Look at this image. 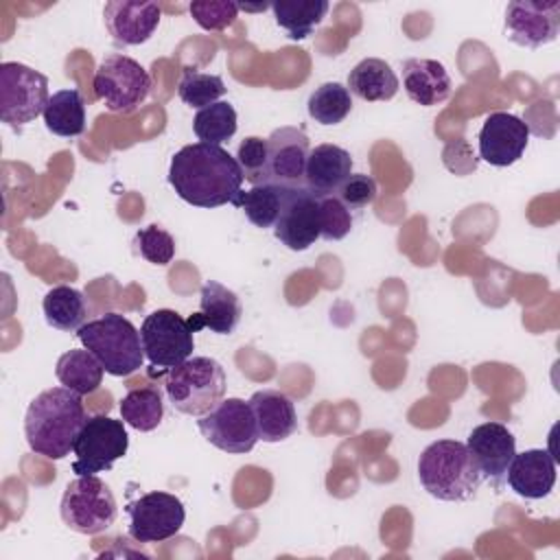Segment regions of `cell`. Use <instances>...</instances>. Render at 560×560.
Masks as SVG:
<instances>
[{
  "instance_id": "6da1fadb",
  "label": "cell",
  "mask_w": 560,
  "mask_h": 560,
  "mask_svg": "<svg viewBox=\"0 0 560 560\" xmlns=\"http://www.w3.org/2000/svg\"><path fill=\"white\" fill-rule=\"evenodd\" d=\"M243 171L223 147L195 142L182 147L168 166V184L175 195L197 208H219L236 201Z\"/></svg>"
},
{
  "instance_id": "7a4b0ae2",
  "label": "cell",
  "mask_w": 560,
  "mask_h": 560,
  "mask_svg": "<svg viewBox=\"0 0 560 560\" xmlns=\"http://www.w3.org/2000/svg\"><path fill=\"white\" fill-rule=\"evenodd\" d=\"M85 407L79 394L68 387H50L37 394L24 416V435L35 455L63 459L85 424Z\"/></svg>"
},
{
  "instance_id": "3957f363",
  "label": "cell",
  "mask_w": 560,
  "mask_h": 560,
  "mask_svg": "<svg viewBox=\"0 0 560 560\" xmlns=\"http://www.w3.org/2000/svg\"><path fill=\"white\" fill-rule=\"evenodd\" d=\"M422 488L440 501H468L481 486V472L464 442L438 440L418 459Z\"/></svg>"
},
{
  "instance_id": "277c9868",
  "label": "cell",
  "mask_w": 560,
  "mask_h": 560,
  "mask_svg": "<svg viewBox=\"0 0 560 560\" xmlns=\"http://www.w3.org/2000/svg\"><path fill=\"white\" fill-rule=\"evenodd\" d=\"M77 337L112 376H129L144 363L140 330L120 313L88 319L77 330Z\"/></svg>"
},
{
  "instance_id": "5b68a950",
  "label": "cell",
  "mask_w": 560,
  "mask_h": 560,
  "mask_svg": "<svg viewBox=\"0 0 560 560\" xmlns=\"http://www.w3.org/2000/svg\"><path fill=\"white\" fill-rule=\"evenodd\" d=\"M225 372L210 357H192L166 370L164 392L168 402L186 416H203L225 398Z\"/></svg>"
},
{
  "instance_id": "8992f818",
  "label": "cell",
  "mask_w": 560,
  "mask_h": 560,
  "mask_svg": "<svg viewBox=\"0 0 560 560\" xmlns=\"http://www.w3.org/2000/svg\"><path fill=\"white\" fill-rule=\"evenodd\" d=\"M61 521L77 534L94 536L109 529L118 516L109 486L96 475H77L59 503Z\"/></svg>"
},
{
  "instance_id": "52a82bcc",
  "label": "cell",
  "mask_w": 560,
  "mask_h": 560,
  "mask_svg": "<svg viewBox=\"0 0 560 560\" xmlns=\"http://www.w3.org/2000/svg\"><path fill=\"white\" fill-rule=\"evenodd\" d=\"M50 101L48 79L20 63H0V120L9 127H24L44 114Z\"/></svg>"
},
{
  "instance_id": "ba28073f",
  "label": "cell",
  "mask_w": 560,
  "mask_h": 560,
  "mask_svg": "<svg viewBox=\"0 0 560 560\" xmlns=\"http://www.w3.org/2000/svg\"><path fill=\"white\" fill-rule=\"evenodd\" d=\"M149 92V72L127 55H107L94 72V94L114 114H129L138 109L147 101Z\"/></svg>"
},
{
  "instance_id": "9c48e42d",
  "label": "cell",
  "mask_w": 560,
  "mask_h": 560,
  "mask_svg": "<svg viewBox=\"0 0 560 560\" xmlns=\"http://www.w3.org/2000/svg\"><path fill=\"white\" fill-rule=\"evenodd\" d=\"M140 339L144 357L151 368H158V372L184 363L195 350V332L188 319L173 308H158L149 313L140 326Z\"/></svg>"
},
{
  "instance_id": "30bf717a",
  "label": "cell",
  "mask_w": 560,
  "mask_h": 560,
  "mask_svg": "<svg viewBox=\"0 0 560 560\" xmlns=\"http://www.w3.org/2000/svg\"><path fill=\"white\" fill-rule=\"evenodd\" d=\"M129 435L125 420H114L109 416L96 413L81 427L72 453L77 455L72 464L74 475H98L109 470L116 459L127 453Z\"/></svg>"
},
{
  "instance_id": "8fae6325",
  "label": "cell",
  "mask_w": 560,
  "mask_h": 560,
  "mask_svg": "<svg viewBox=\"0 0 560 560\" xmlns=\"http://www.w3.org/2000/svg\"><path fill=\"white\" fill-rule=\"evenodd\" d=\"M199 433L223 453H249L258 442L249 400L223 398L212 411L197 418Z\"/></svg>"
},
{
  "instance_id": "7c38bea8",
  "label": "cell",
  "mask_w": 560,
  "mask_h": 560,
  "mask_svg": "<svg viewBox=\"0 0 560 560\" xmlns=\"http://www.w3.org/2000/svg\"><path fill=\"white\" fill-rule=\"evenodd\" d=\"M125 512L129 516V536L144 545L173 538L186 521L184 503L175 494L162 490L138 497L136 501L127 503Z\"/></svg>"
},
{
  "instance_id": "4fadbf2b",
  "label": "cell",
  "mask_w": 560,
  "mask_h": 560,
  "mask_svg": "<svg viewBox=\"0 0 560 560\" xmlns=\"http://www.w3.org/2000/svg\"><path fill=\"white\" fill-rule=\"evenodd\" d=\"M273 234L291 252L308 249L322 238V197L306 188H287Z\"/></svg>"
},
{
  "instance_id": "5bb4252c",
  "label": "cell",
  "mask_w": 560,
  "mask_h": 560,
  "mask_svg": "<svg viewBox=\"0 0 560 560\" xmlns=\"http://www.w3.org/2000/svg\"><path fill=\"white\" fill-rule=\"evenodd\" d=\"M560 31L558 0H514L505 9V35L523 48L551 44Z\"/></svg>"
},
{
  "instance_id": "9a60e30c",
  "label": "cell",
  "mask_w": 560,
  "mask_h": 560,
  "mask_svg": "<svg viewBox=\"0 0 560 560\" xmlns=\"http://www.w3.org/2000/svg\"><path fill=\"white\" fill-rule=\"evenodd\" d=\"M311 147L298 127H280L267 138V173L265 184L284 188H304V173Z\"/></svg>"
},
{
  "instance_id": "2e32d148",
  "label": "cell",
  "mask_w": 560,
  "mask_h": 560,
  "mask_svg": "<svg viewBox=\"0 0 560 560\" xmlns=\"http://www.w3.org/2000/svg\"><path fill=\"white\" fill-rule=\"evenodd\" d=\"M529 142V125L508 112L486 116L479 131V155L490 166H510L518 162Z\"/></svg>"
},
{
  "instance_id": "e0dca14e",
  "label": "cell",
  "mask_w": 560,
  "mask_h": 560,
  "mask_svg": "<svg viewBox=\"0 0 560 560\" xmlns=\"http://www.w3.org/2000/svg\"><path fill=\"white\" fill-rule=\"evenodd\" d=\"M466 448L472 455L481 477L490 479L494 488H499L505 481L512 457L516 455V438L501 422H483L470 431Z\"/></svg>"
},
{
  "instance_id": "ac0fdd59",
  "label": "cell",
  "mask_w": 560,
  "mask_h": 560,
  "mask_svg": "<svg viewBox=\"0 0 560 560\" xmlns=\"http://www.w3.org/2000/svg\"><path fill=\"white\" fill-rule=\"evenodd\" d=\"M158 2H136V0H109L103 9L105 28L112 39L120 46H138L151 39L160 24Z\"/></svg>"
},
{
  "instance_id": "d6986e66",
  "label": "cell",
  "mask_w": 560,
  "mask_h": 560,
  "mask_svg": "<svg viewBox=\"0 0 560 560\" xmlns=\"http://www.w3.org/2000/svg\"><path fill=\"white\" fill-rule=\"evenodd\" d=\"M505 479L518 497L542 499L553 490L556 459L545 448H527L512 457Z\"/></svg>"
},
{
  "instance_id": "ffe728a7",
  "label": "cell",
  "mask_w": 560,
  "mask_h": 560,
  "mask_svg": "<svg viewBox=\"0 0 560 560\" xmlns=\"http://www.w3.org/2000/svg\"><path fill=\"white\" fill-rule=\"evenodd\" d=\"M350 175L352 158L346 149L337 144H317L306 160L304 188L317 197H335Z\"/></svg>"
},
{
  "instance_id": "44dd1931",
  "label": "cell",
  "mask_w": 560,
  "mask_h": 560,
  "mask_svg": "<svg viewBox=\"0 0 560 560\" xmlns=\"http://www.w3.org/2000/svg\"><path fill=\"white\" fill-rule=\"evenodd\" d=\"M241 322V302L234 291L217 280H208L199 293V313L188 317L192 332L210 328L217 335H230Z\"/></svg>"
},
{
  "instance_id": "7402d4cb",
  "label": "cell",
  "mask_w": 560,
  "mask_h": 560,
  "mask_svg": "<svg viewBox=\"0 0 560 560\" xmlns=\"http://www.w3.org/2000/svg\"><path fill=\"white\" fill-rule=\"evenodd\" d=\"M254 411L258 440L262 442H282L298 429L295 407L289 396L278 389H260L249 398Z\"/></svg>"
},
{
  "instance_id": "603a6c76",
  "label": "cell",
  "mask_w": 560,
  "mask_h": 560,
  "mask_svg": "<svg viewBox=\"0 0 560 560\" xmlns=\"http://www.w3.org/2000/svg\"><path fill=\"white\" fill-rule=\"evenodd\" d=\"M402 85L407 96L422 105H440L451 96V77L435 59L411 57L402 61Z\"/></svg>"
},
{
  "instance_id": "cb8c5ba5",
  "label": "cell",
  "mask_w": 560,
  "mask_h": 560,
  "mask_svg": "<svg viewBox=\"0 0 560 560\" xmlns=\"http://www.w3.org/2000/svg\"><path fill=\"white\" fill-rule=\"evenodd\" d=\"M400 83L392 66L383 59H361L348 74V92L361 101H389L396 96Z\"/></svg>"
},
{
  "instance_id": "d4e9b609",
  "label": "cell",
  "mask_w": 560,
  "mask_h": 560,
  "mask_svg": "<svg viewBox=\"0 0 560 560\" xmlns=\"http://www.w3.org/2000/svg\"><path fill=\"white\" fill-rule=\"evenodd\" d=\"M55 374L63 387L79 396H88L101 387L105 368L88 348H74L57 359Z\"/></svg>"
},
{
  "instance_id": "484cf974",
  "label": "cell",
  "mask_w": 560,
  "mask_h": 560,
  "mask_svg": "<svg viewBox=\"0 0 560 560\" xmlns=\"http://www.w3.org/2000/svg\"><path fill=\"white\" fill-rule=\"evenodd\" d=\"M42 308L48 326L61 332H77L88 322V315H90L85 295L79 289L68 284L52 287L44 295Z\"/></svg>"
},
{
  "instance_id": "4316f807",
  "label": "cell",
  "mask_w": 560,
  "mask_h": 560,
  "mask_svg": "<svg viewBox=\"0 0 560 560\" xmlns=\"http://www.w3.org/2000/svg\"><path fill=\"white\" fill-rule=\"evenodd\" d=\"M42 116L50 133L61 138L81 136L85 129V105L81 92L74 88L55 92Z\"/></svg>"
},
{
  "instance_id": "83f0119b",
  "label": "cell",
  "mask_w": 560,
  "mask_h": 560,
  "mask_svg": "<svg viewBox=\"0 0 560 560\" xmlns=\"http://www.w3.org/2000/svg\"><path fill=\"white\" fill-rule=\"evenodd\" d=\"M276 24L291 39H306L328 13L326 0H280L271 4Z\"/></svg>"
},
{
  "instance_id": "f1b7e54d",
  "label": "cell",
  "mask_w": 560,
  "mask_h": 560,
  "mask_svg": "<svg viewBox=\"0 0 560 560\" xmlns=\"http://www.w3.org/2000/svg\"><path fill=\"white\" fill-rule=\"evenodd\" d=\"M284 192H287L284 186L258 184V186H252L245 192L241 190V195L236 197L234 206L245 212L249 223H254L256 228L267 230V228H273V223H276V219L280 214Z\"/></svg>"
},
{
  "instance_id": "f546056e",
  "label": "cell",
  "mask_w": 560,
  "mask_h": 560,
  "mask_svg": "<svg viewBox=\"0 0 560 560\" xmlns=\"http://www.w3.org/2000/svg\"><path fill=\"white\" fill-rule=\"evenodd\" d=\"M164 416V402L158 387L129 389L120 400V418L136 431H153Z\"/></svg>"
},
{
  "instance_id": "4dcf8cb0",
  "label": "cell",
  "mask_w": 560,
  "mask_h": 560,
  "mask_svg": "<svg viewBox=\"0 0 560 560\" xmlns=\"http://www.w3.org/2000/svg\"><path fill=\"white\" fill-rule=\"evenodd\" d=\"M308 116L319 125H339L352 109V96L346 85L337 81L322 83L308 96Z\"/></svg>"
},
{
  "instance_id": "1f68e13d",
  "label": "cell",
  "mask_w": 560,
  "mask_h": 560,
  "mask_svg": "<svg viewBox=\"0 0 560 560\" xmlns=\"http://www.w3.org/2000/svg\"><path fill=\"white\" fill-rule=\"evenodd\" d=\"M192 131L199 142L223 144L236 133V112L228 101H217L199 109L192 118Z\"/></svg>"
},
{
  "instance_id": "d6a6232c",
  "label": "cell",
  "mask_w": 560,
  "mask_h": 560,
  "mask_svg": "<svg viewBox=\"0 0 560 560\" xmlns=\"http://www.w3.org/2000/svg\"><path fill=\"white\" fill-rule=\"evenodd\" d=\"M177 94L186 105L203 109V107L217 103L225 94V83L217 74H206V72L188 68L182 74Z\"/></svg>"
},
{
  "instance_id": "836d02e7",
  "label": "cell",
  "mask_w": 560,
  "mask_h": 560,
  "mask_svg": "<svg viewBox=\"0 0 560 560\" xmlns=\"http://www.w3.org/2000/svg\"><path fill=\"white\" fill-rule=\"evenodd\" d=\"M136 245H138V252L144 260H149L151 265H168L175 256V238L164 230L160 228L158 223H151L142 230L136 232Z\"/></svg>"
},
{
  "instance_id": "e575fe53",
  "label": "cell",
  "mask_w": 560,
  "mask_h": 560,
  "mask_svg": "<svg viewBox=\"0 0 560 560\" xmlns=\"http://www.w3.org/2000/svg\"><path fill=\"white\" fill-rule=\"evenodd\" d=\"M188 11L201 28L223 31L236 20L238 4L228 0H197L188 4Z\"/></svg>"
},
{
  "instance_id": "d590c367",
  "label": "cell",
  "mask_w": 560,
  "mask_h": 560,
  "mask_svg": "<svg viewBox=\"0 0 560 560\" xmlns=\"http://www.w3.org/2000/svg\"><path fill=\"white\" fill-rule=\"evenodd\" d=\"M236 162L243 171V177L252 184H265V173H267V140L258 136H249L241 140L236 149Z\"/></svg>"
},
{
  "instance_id": "8d00e7d4",
  "label": "cell",
  "mask_w": 560,
  "mask_h": 560,
  "mask_svg": "<svg viewBox=\"0 0 560 560\" xmlns=\"http://www.w3.org/2000/svg\"><path fill=\"white\" fill-rule=\"evenodd\" d=\"M376 182L374 177L365 175V173H352L341 188L337 190V199L348 208V210H361L365 206H370L376 199Z\"/></svg>"
},
{
  "instance_id": "74e56055",
  "label": "cell",
  "mask_w": 560,
  "mask_h": 560,
  "mask_svg": "<svg viewBox=\"0 0 560 560\" xmlns=\"http://www.w3.org/2000/svg\"><path fill=\"white\" fill-rule=\"evenodd\" d=\"M352 228L350 210L337 197H322V238L339 241Z\"/></svg>"
}]
</instances>
